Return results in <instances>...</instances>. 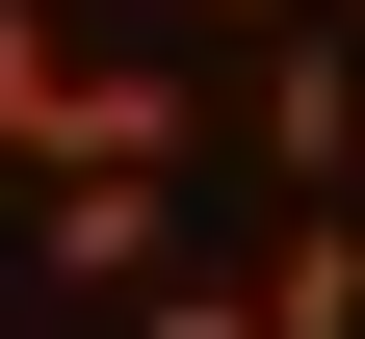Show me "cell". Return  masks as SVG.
Masks as SVG:
<instances>
[{"instance_id":"1","label":"cell","mask_w":365,"mask_h":339,"mask_svg":"<svg viewBox=\"0 0 365 339\" xmlns=\"http://www.w3.org/2000/svg\"><path fill=\"white\" fill-rule=\"evenodd\" d=\"M235 131H261V183H287V209H339V183H365V79H339V26H261Z\"/></svg>"},{"instance_id":"2","label":"cell","mask_w":365,"mask_h":339,"mask_svg":"<svg viewBox=\"0 0 365 339\" xmlns=\"http://www.w3.org/2000/svg\"><path fill=\"white\" fill-rule=\"evenodd\" d=\"M26 261H53V287H157L182 261V183L157 157H53V183H26Z\"/></svg>"},{"instance_id":"3","label":"cell","mask_w":365,"mask_h":339,"mask_svg":"<svg viewBox=\"0 0 365 339\" xmlns=\"http://www.w3.org/2000/svg\"><path fill=\"white\" fill-rule=\"evenodd\" d=\"M78 79H105V53H78L53 0H0V183H53V157H78Z\"/></svg>"},{"instance_id":"4","label":"cell","mask_w":365,"mask_h":339,"mask_svg":"<svg viewBox=\"0 0 365 339\" xmlns=\"http://www.w3.org/2000/svg\"><path fill=\"white\" fill-rule=\"evenodd\" d=\"M261 339H365V209H287L261 235Z\"/></svg>"},{"instance_id":"5","label":"cell","mask_w":365,"mask_h":339,"mask_svg":"<svg viewBox=\"0 0 365 339\" xmlns=\"http://www.w3.org/2000/svg\"><path fill=\"white\" fill-rule=\"evenodd\" d=\"M182 131H209V105H182L157 53H105V79H78V157H157V183H182Z\"/></svg>"},{"instance_id":"6","label":"cell","mask_w":365,"mask_h":339,"mask_svg":"<svg viewBox=\"0 0 365 339\" xmlns=\"http://www.w3.org/2000/svg\"><path fill=\"white\" fill-rule=\"evenodd\" d=\"M130 339H261V287H182V261H157V287H130Z\"/></svg>"},{"instance_id":"7","label":"cell","mask_w":365,"mask_h":339,"mask_svg":"<svg viewBox=\"0 0 365 339\" xmlns=\"http://www.w3.org/2000/svg\"><path fill=\"white\" fill-rule=\"evenodd\" d=\"M209 26H235V53H261V26H313V0H209Z\"/></svg>"}]
</instances>
